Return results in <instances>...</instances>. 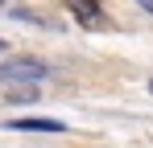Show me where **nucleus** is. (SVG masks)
<instances>
[{
    "label": "nucleus",
    "instance_id": "obj_7",
    "mask_svg": "<svg viewBox=\"0 0 153 148\" xmlns=\"http://www.w3.org/2000/svg\"><path fill=\"white\" fill-rule=\"evenodd\" d=\"M0 4H4V0H0Z\"/></svg>",
    "mask_w": 153,
    "mask_h": 148
},
{
    "label": "nucleus",
    "instance_id": "obj_1",
    "mask_svg": "<svg viewBox=\"0 0 153 148\" xmlns=\"http://www.w3.org/2000/svg\"><path fill=\"white\" fill-rule=\"evenodd\" d=\"M46 74H50L46 62H37V58H13L0 66V82H42Z\"/></svg>",
    "mask_w": 153,
    "mask_h": 148
},
{
    "label": "nucleus",
    "instance_id": "obj_6",
    "mask_svg": "<svg viewBox=\"0 0 153 148\" xmlns=\"http://www.w3.org/2000/svg\"><path fill=\"white\" fill-rule=\"evenodd\" d=\"M149 95H153V82H149Z\"/></svg>",
    "mask_w": 153,
    "mask_h": 148
},
{
    "label": "nucleus",
    "instance_id": "obj_3",
    "mask_svg": "<svg viewBox=\"0 0 153 148\" xmlns=\"http://www.w3.org/2000/svg\"><path fill=\"white\" fill-rule=\"evenodd\" d=\"M8 127H17V132H62L58 119H8Z\"/></svg>",
    "mask_w": 153,
    "mask_h": 148
},
{
    "label": "nucleus",
    "instance_id": "obj_5",
    "mask_svg": "<svg viewBox=\"0 0 153 148\" xmlns=\"http://www.w3.org/2000/svg\"><path fill=\"white\" fill-rule=\"evenodd\" d=\"M0 53H4V41H0Z\"/></svg>",
    "mask_w": 153,
    "mask_h": 148
},
{
    "label": "nucleus",
    "instance_id": "obj_2",
    "mask_svg": "<svg viewBox=\"0 0 153 148\" xmlns=\"http://www.w3.org/2000/svg\"><path fill=\"white\" fill-rule=\"evenodd\" d=\"M66 8H71V12H75L83 25H100V17H103L100 0H66Z\"/></svg>",
    "mask_w": 153,
    "mask_h": 148
},
{
    "label": "nucleus",
    "instance_id": "obj_4",
    "mask_svg": "<svg viewBox=\"0 0 153 148\" xmlns=\"http://www.w3.org/2000/svg\"><path fill=\"white\" fill-rule=\"evenodd\" d=\"M137 4H141V8H145V12L153 17V0H137Z\"/></svg>",
    "mask_w": 153,
    "mask_h": 148
}]
</instances>
